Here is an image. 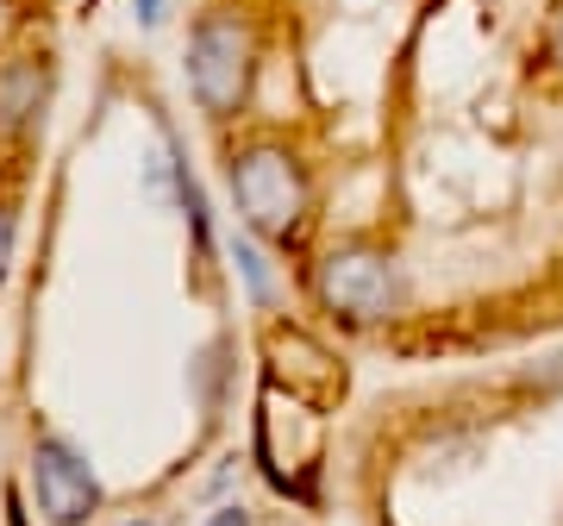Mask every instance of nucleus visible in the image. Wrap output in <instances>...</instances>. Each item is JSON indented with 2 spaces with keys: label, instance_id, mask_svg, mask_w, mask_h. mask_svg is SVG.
Segmentation results:
<instances>
[{
  "label": "nucleus",
  "instance_id": "obj_10",
  "mask_svg": "<svg viewBox=\"0 0 563 526\" xmlns=\"http://www.w3.org/2000/svg\"><path fill=\"white\" fill-rule=\"evenodd\" d=\"M132 7H139L144 25H163V0H132Z\"/></svg>",
  "mask_w": 563,
  "mask_h": 526
},
{
  "label": "nucleus",
  "instance_id": "obj_2",
  "mask_svg": "<svg viewBox=\"0 0 563 526\" xmlns=\"http://www.w3.org/2000/svg\"><path fill=\"white\" fill-rule=\"evenodd\" d=\"M251 76H257V39L239 13H201L188 25V95L207 120H232L251 101Z\"/></svg>",
  "mask_w": 563,
  "mask_h": 526
},
{
  "label": "nucleus",
  "instance_id": "obj_5",
  "mask_svg": "<svg viewBox=\"0 0 563 526\" xmlns=\"http://www.w3.org/2000/svg\"><path fill=\"white\" fill-rule=\"evenodd\" d=\"M51 107V57L0 63V139H25Z\"/></svg>",
  "mask_w": 563,
  "mask_h": 526
},
{
  "label": "nucleus",
  "instance_id": "obj_6",
  "mask_svg": "<svg viewBox=\"0 0 563 526\" xmlns=\"http://www.w3.org/2000/svg\"><path fill=\"white\" fill-rule=\"evenodd\" d=\"M232 263H239L244 288H251V302L269 307V295H276V283H269V263H263V251L251 239H232Z\"/></svg>",
  "mask_w": 563,
  "mask_h": 526
},
{
  "label": "nucleus",
  "instance_id": "obj_3",
  "mask_svg": "<svg viewBox=\"0 0 563 526\" xmlns=\"http://www.w3.org/2000/svg\"><path fill=\"white\" fill-rule=\"evenodd\" d=\"M313 295H320V307L332 320L376 326L395 314V263L376 244H339V251H325Z\"/></svg>",
  "mask_w": 563,
  "mask_h": 526
},
{
  "label": "nucleus",
  "instance_id": "obj_9",
  "mask_svg": "<svg viewBox=\"0 0 563 526\" xmlns=\"http://www.w3.org/2000/svg\"><path fill=\"white\" fill-rule=\"evenodd\" d=\"M551 63L563 69V7H558V20H551Z\"/></svg>",
  "mask_w": 563,
  "mask_h": 526
},
{
  "label": "nucleus",
  "instance_id": "obj_1",
  "mask_svg": "<svg viewBox=\"0 0 563 526\" xmlns=\"http://www.w3.org/2000/svg\"><path fill=\"white\" fill-rule=\"evenodd\" d=\"M225 183L244 226L263 239H295V226L307 220V169L282 139H244L225 157Z\"/></svg>",
  "mask_w": 563,
  "mask_h": 526
},
{
  "label": "nucleus",
  "instance_id": "obj_7",
  "mask_svg": "<svg viewBox=\"0 0 563 526\" xmlns=\"http://www.w3.org/2000/svg\"><path fill=\"white\" fill-rule=\"evenodd\" d=\"M13 232H20V220H13V207L0 201V283H7V263H13Z\"/></svg>",
  "mask_w": 563,
  "mask_h": 526
},
{
  "label": "nucleus",
  "instance_id": "obj_4",
  "mask_svg": "<svg viewBox=\"0 0 563 526\" xmlns=\"http://www.w3.org/2000/svg\"><path fill=\"white\" fill-rule=\"evenodd\" d=\"M32 502L44 526H88L101 514V476L63 432L38 426L32 432Z\"/></svg>",
  "mask_w": 563,
  "mask_h": 526
},
{
  "label": "nucleus",
  "instance_id": "obj_8",
  "mask_svg": "<svg viewBox=\"0 0 563 526\" xmlns=\"http://www.w3.org/2000/svg\"><path fill=\"white\" fill-rule=\"evenodd\" d=\"M201 526H251V514H244L239 502H225V507H213V514H207Z\"/></svg>",
  "mask_w": 563,
  "mask_h": 526
}]
</instances>
